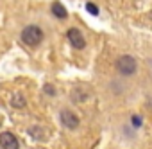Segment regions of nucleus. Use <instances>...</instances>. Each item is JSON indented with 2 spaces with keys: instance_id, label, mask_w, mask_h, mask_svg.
Listing matches in <instances>:
<instances>
[{
  "instance_id": "obj_7",
  "label": "nucleus",
  "mask_w": 152,
  "mask_h": 149,
  "mask_svg": "<svg viewBox=\"0 0 152 149\" xmlns=\"http://www.w3.org/2000/svg\"><path fill=\"white\" fill-rule=\"evenodd\" d=\"M86 97H88V92H83L81 86H75V88L72 90V99H73L75 103H81V101H84Z\"/></svg>"
},
{
  "instance_id": "obj_1",
  "label": "nucleus",
  "mask_w": 152,
  "mask_h": 149,
  "mask_svg": "<svg viewBox=\"0 0 152 149\" xmlns=\"http://www.w3.org/2000/svg\"><path fill=\"white\" fill-rule=\"evenodd\" d=\"M22 41L29 47H36L43 41V31L38 25H27L22 31Z\"/></svg>"
},
{
  "instance_id": "obj_11",
  "label": "nucleus",
  "mask_w": 152,
  "mask_h": 149,
  "mask_svg": "<svg viewBox=\"0 0 152 149\" xmlns=\"http://www.w3.org/2000/svg\"><path fill=\"white\" fill-rule=\"evenodd\" d=\"M132 122H134L136 126H140V117H132Z\"/></svg>"
},
{
  "instance_id": "obj_6",
  "label": "nucleus",
  "mask_w": 152,
  "mask_h": 149,
  "mask_svg": "<svg viewBox=\"0 0 152 149\" xmlns=\"http://www.w3.org/2000/svg\"><path fill=\"white\" fill-rule=\"evenodd\" d=\"M50 11H52V15H54L56 18H61V20L66 18V15H68L66 9H64V6H63L61 2H54V4L50 6Z\"/></svg>"
},
{
  "instance_id": "obj_2",
  "label": "nucleus",
  "mask_w": 152,
  "mask_h": 149,
  "mask_svg": "<svg viewBox=\"0 0 152 149\" xmlns=\"http://www.w3.org/2000/svg\"><path fill=\"white\" fill-rule=\"evenodd\" d=\"M116 68H118L120 74H124V76H131V74L136 72V61L131 56H120L116 59Z\"/></svg>"
},
{
  "instance_id": "obj_8",
  "label": "nucleus",
  "mask_w": 152,
  "mask_h": 149,
  "mask_svg": "<svg viewBox=\"0 0 152 149\" xmlns=\"http://www.w3.org/2000/svg\"><path fill=\"white\" fill-rule=\"evenodd\" d=\"M11 104L16 106V108H23V106H25V99H23L22 95H15L13 101H11Z\"/></svg>"
},
{
  "instance_id": "obj_5",
  "label": "nucleus",
  "mask_w": 152,
  "mask_h": 149,
  "mask_svg": "<svg viewBox=\"0 0 152 149\" xmlns=\"http://www.w3.org/2000/svg\"><path fill=\"white\" fill-rule=\"evenodd\" d=\"M61 122H63L64 128L75 129V128L79 126V117L75 115L73 111H70V110H63V111H61Z\"/></svg>"
},
{
  "instance_id": "obj_9",
  "label": "nucleus",
  "mask_w": 152,
  "mask_h": 149,
  "mask_svg": "<svg viewBox=\"0 0 152 149\" xmlns=\"http://www.w3.org/2000/svg\"><path fill=\"white\" fill-rule=\"evenodd\" d=\"M86 9H88L91 15H99V9H97V6H95V4H91V2H88V4H86Z\"/></svg>"
},
{
  "instance_id": "obj_4",
  "label": "nucleus",
  "mask_w": 152,
  "mask_h": 149,
  "mask_svg": "<svg viewBox=\"0 0 152 149\" xmlns=\"http://www.w3.org/2000/svg\"><path fill=\"white\" fill-rule=\"evenodd\" d=\"M66 38L70 40L73 49H84L86 47V40H84V36H83V32L79 29H70L66 32Z\"/></svg>"
},
{
  "instance_id": "obj_10",
  "label": "nucleus",
  "mask_w": 152,
  "mask_h": 149,
  "mask_svg": "<svg viewBox=\"0 0 152 149\" xmlns=\"http://www.w3.org/2000/svg\"><path fill=\"white\" fill-rule=\"evenodd\" d=\"M45 92H47L48 95H56V88L50 86V85H45Z\"/></svg>"
},
{
  "instance_id": "obj_3",
  "label": "nucleus",
  "mask_w": 152,
  "mask_h": 149,
  "mask_svg": "<svg viewBox=\"0 0 152 149\" xmlns=\"http://www.w3.org/2000/svg\"><path fill=\"white\" fill-rule=\"evenodd\" d=\"M0 147L2 149H20V142L13 133L4 131V133H0Z\"/></svg>"
}]
</instances>
